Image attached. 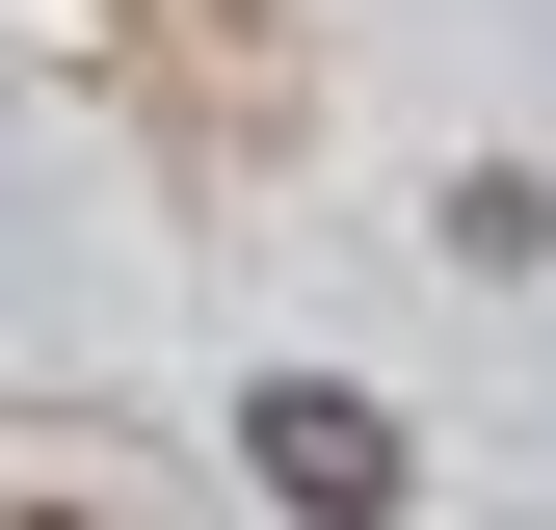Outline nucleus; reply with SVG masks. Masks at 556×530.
Listing matches in <instances>:
<instances>
[{"label": "nucleus", "mask_w": 556, "mask_h": 530, "mask_svg": "<svg viewBox=\"0 0 556 530\" xmlns=\"http://www.w3.org/2000/svg\"><path fill=\"white\" fill-rule=\"evenodd\" d=\"M239 451H265V504H292V530H397V478H425L344 371H265V398H239Z\"/></svg>", "instance_id": "nucleus-1"}]
</instances>
